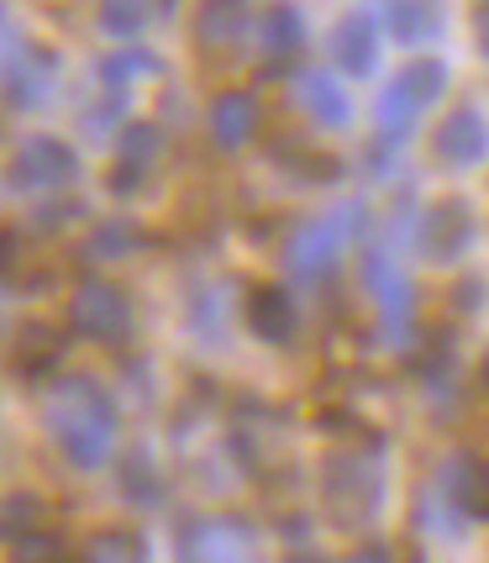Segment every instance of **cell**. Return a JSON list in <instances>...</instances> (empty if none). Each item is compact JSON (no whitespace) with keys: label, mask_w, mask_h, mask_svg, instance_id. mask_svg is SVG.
<instances>
[{"label":"cell","mask_w":489,"mask_h":563,"mask_svg":"<svg viewBox=\"0 0 489 563\" xmlns=\"http://www.w3.org/2000/svg\"><path fill=\"white\" fill-rule=\"evenodd\" d=\"M432 153L442 169H479L489 158V122L474 106H453L432 132Z\"/></svg>","instance_id":"obj_10"},{"label":"cell","mask_w":489,"mask_h":563,"mask_svg":"<svg viewBox=\"0 0 489 563\" xmlns=\"http://www.w3.org/2000/svg\"><path fill=\"white\" fill-rule=\"evenodd\" d=\"M474 43H479V53L489 58V0L474 11Z\"/></svg>","instance_id":"obj_33"},{"label":"cell","mask_w":489,"mask_h":563,"mask_svg":"<svg viewBox=\"0 0 489 563\" xmlns=\"http://www.w3.org/2000/svg\"><path fill=\"white\" fill-rule=\"evenodd\" d=\"M294 100H300V111L311 117L316 132H347L353 126V96L326 64H305L294 74Z\"/></svg>","instance_id":"obj_11"},{"label":"cell","mask_w":489,"mask_h":563,"mask_svg":"<svg viewBox=\"0 0 489 563\" xmlns=\"http://www.w3.org/2000/svg\"><path fill=\"white\" fill-rule=\"evenodd\" d=\"M116 485H122V495L132 500V506H158L164 500V468L153 464V453L147 448H132V453H122V464H116Z\"/></svg>","instance_id":"obj_19"},{"label":"cell","mask_w":489,"mask_h":563,"mask_svg":"<svg viewBox=\"0 0 489 563\" xmlns=\"http://www.w3.org/2000/svg\"><path fill=\"white\" fill-rule=\"evenodd\" d=\"M258 122H264L258 100L247 96V90H226V96H216V106H211V143H216L221 153H237V147H247L258 137Z\"/></svg>","instance_id":"obj_15"},{"label":"cell","mask_w":489,"mask_h":563,"mask_svg":"<svg viewBox=\"0 0 489 563\" xmlns=\"http://www.w3.org/2000/svg\"><path fill=\"white\" fill-rule=\"evenodd\" d=\"M368 232V206L364 200H343V206H332L326 217L305 221V227H294L290 243H285V274H290L294 285H305V290H321L337 264L347 258V247L358 243Z\"/></svg>","instance_id":"obj_2"},{"label":"cell","mask_w":489,"mask_h":563,"mask_svg":"<svg viewBox=\"0 0 489 563\" xmlns=\"http://www.w3.org/2000/svg\"><path fill=\"white\" fill-rule=\"evenodd\" d=\"M243 321L247 332L269 347L294 343V332H300V311H294V295L285 285H253L243 300Z\"/></svg>","instance_id":"obj_14"},{"label":"cell","mask_w":489,"mask_h":563,"mask_svg":"<svg viewBox=\"0 0 489 563\" xmlns=\"http://www.w3.org/2000/svg\"><path fill=\"white\" fill-rule=\"evenodd\" d=\"M153 22V0H96V26L116 43H132Z\"/></svg>","instance_id":"obj_25"},{"label":"cell","mask_w":489,"mask_h":563,"mask_svg":"<svg viewBox=\"0 0 489 563\" xmlns=\"http://www.w3.org/2000/svg\"><path fill=\"white\" fill-rule=\"evenodd\" d=\"M385 32L400 48H421L442 32V0H390L385 5Z\"/></svg>","instance_id":"obj_17"},{"label":"cell","mask_w":489,"mask_h":563,"mask_svg":"<svg viewBox=\"0 0 489 563\" xmlns=\"http://www.w3.org/2000/svg\"><path fill=\"white\" fill-rule=\"evenodd\" d=\"M258 43H264L269 58H294V53L305 48V11H300L294 0L269 5V11L258 16Z\"/></svg>","instance_id":"obj_18"},{"label":"cell","mask_w":489,"mask_h":563,"mask_svg":"<svg viewBox=\"0 0 489 563\" xmlns=\"http://www.w3.org/2000/svg\"><path fill=\"white\" fill-rule=\"evenodd\" d=\"M143 179H147L143 169H132V164H122V158H116V164H111V174H105V190H111V196H137V190H143Z\"/></svg>","instance_id":"obj_32"},{"label":"cell","mask_w":489,"mask_h":563,"mask_svg":"<svg viewBox=\"0 0 489 563\" xmlns=\"http://www.w3.org/2000/svg\"><path fill=\"white\" fill-rule=\"evenodd\" d=\"M37 421H43L53 448L64 453V464H74L79 474H100L122 442L116 395L105 390L96 374H58L43 390Z\"/></svg>","instance_id":"obj_1"},{"label":"cell","mask_w":489,"mask_h":563,"mask_svg":"<svg viewBox=\"0 0 489 563\" xmlns=\"http://www.w3.org/2000/svg\"><path fill=\"white\" fill-rule=\"evenodd\" d=\"M143 227L137 221H100V227H90V243H85V253L96 258V264H116V258H132V253H143Z\"/></svg>","instance_id":"obj_24"},{"label":"cell","mask_w":489,"mask_h":563,"mask_svg":"<svg viewBox=\"0 0 489 563\" xmlns=\"http://www.w3.org/2000/svg\"><path fill=\"white\" fill-rule=\"evenodd\" d=\"M79 179V153L53 132H32L16 143L5 164V190L11 196H64Z\"/></svg>","instance_id":"obj_4"},{"label":"cell","mask_w":489,"mask_h":563,"mask_svg":"<svg viewBox=\"0 0 489 563\" xmlns=\"http://www.w3.org/2000/svg\"><path fill=\"white\" fill-rule=\"evenodd\" d=\"M79 563H147V548L132 532H96V538L85 542Z\"/></svg>","instance_id":"obj_28"},{"label":"cell","mask_w":489,"mask_h":563,"mask_svg":"<svg viewBox=\"0 0 489 563\" xmlns=\"http://www.w3.org/2000/svg\"><path fill=\"white\" fill-rule=\"evenodd\" d=\"M43 521H48V506H43V495L32 490H11L5 495V511H0V532L11 542H22L26 532H43Z\"/></svg>","instance_id":"obj_27"},{"label":"cell","mask_w":489,"mask_h":563,"mask_svg":"<svg viewBox=\"0 0 489 563\" xmlns=\"http://www.w3.org/2000/svg\"><path fill=\"white\" fill-rule=\"evenodd\" d=\"M474 211H468L464 196H447V200H432L426 211L416 217V247L421 258L432 264H458L468 247H474Z\"/></svg>","instance_id":"obj_9"},{"label":"cell","mask_w":489,"mask_h":563,"mask_svg":"<svg viewBox=\"0 0 489 563\" xmlns=\"http://www.w3.org/2000/svg\"><path fill=\"white\" fill-rule=\"evenodd\" d=\"M479 385L489 390V353H485V364H479Z\"/></svg>","instance_id":"obj_34"},{"label":"cell","mask_w":489,"mask_h":563,"mask_svg":"<svg viewBox=\"0 0 489 563\" xmlns=\"http://www.w3.org/2000/svg\"><path fill=\"white\" fill-rule=\"evenodd\" d=\"M122 126H126V90H105V96L85 111V132H96V137H111V143H116Z\"/></svg>","instance_id":"obj_29"},{"label":"cell","mask_w":489,"mask_h":563,"mask_svg":"<svg viewBox=\"0 0 489 563\" xmlns=\"http://www.w3.org/2000/svg\"><path fill=\"white\" fill-rule=\"evenodd\" d=\"M437 495L447 516L458 521H489V464L479 453H453L437 479Z\"/></svg>","instance_id":"obj_12"},{"label":"cell","mask_w":489,"mask_h":563,"mask_svg":"<svg viewBox=\"0 0 489 563\" xmlns=\"http://www.w3.org/2000/svg\"><path fill=\"white\" fill-rule=\"evenodd\" d=\"M179 563H264V553L243 516H200L179 532Z\"/></svg>","instance_id":"obj_8"},{"label":"cell","mask_w":489,"mask_h":563,"mask_svg":"<svg viewBox=\"0 0 489 563\" xmlns=\"http://www.w3.org/2000/svg\"><path fill=\"white\" fill-rule=\"evenodd\" d=\"M394 85L405 90V100H411L416 111H432V106L447 96V64H442V58H411L405 69L394 74Z\"/></svg>","instance_id":"obj_23"},{"label":"cell","mask_w":489,"mask_h":563,"mask_svg":"<svg viewBox=\"0 0 489 563\" xmlns=\"http://www.w3.org/2000/svg\"><path fill=\"white\" fill-rule=\"evenodd\" d=\"M416 106L405 100V90L400 85H385L379 90V100H374V126H379V143H390V147H400V143H411V132H416Z\"/></svg>","instance_id":"obj_22"},{"label":"cell","mask_w":489,"mask_h":563,"mask_svg":"<svg viewBox=\"0 0 489 563\" xmlns=\"http://www.w3.org/2000/svg\"><path fill=\"white\" fill-rule=\"evenodd\" d=\"M290 164L300 174V185H332V179H343V164L332 153H294Z\"/></svg>","instance_id":"obj_31"},{"label":"cell","mask_w":489,"mask_h":563,"mask_svg":"<svg viewBox=\"0 0 489 563\" xmlns=\"http://www.w3.org/2000/svg\"><path fill=\"white\" fill-rule=\"evenodd\" d=\"M58 358H64V332H53V327H43V321L22 327L16 343H11V364H16V374H22L26 385L48 379L53 368H58Z\"/></svg>","instance_id":"obj_16"},{"label":"cell","mask_w":489,"mask_h":563,"mask_svg":"<svg viewBox=\"0 0 489 563\" xmlns=\"http://www.w3.org/2000/svg\"><path fill=\"white\" fill-rule=\"evenodd\" d=\"M158 153H164V132H158V122H126L122 132H116V158L122 164H132V169H153L158 164Z\"/></svg>","instance_id":"obj_26"},{"label":"cell","mask_w":489,"mask_h":563,"mask_svg":"<svg viewBox=\"0 0 489 563\" xmlns=\"http://www.w3.org/2000/svg\"><path fill=\"white\" fill-rule=\"evenodd\" d=\"M326 53H332V69L347 74V79H368L379 69V16L368 11H353L343 22L332 26L326 37Z\"/></svg>","instance_id":"obj_13"},{"label":"cell","mask_w":489,"mask_h":563,"mask_svg":"<svg viewBox=\"0 0 489 563\" xmlns=\"http://www.w3.org/2000/svg\"><path fill=\"white\" fill-rule=\"evenodd\" d=\"M358 279H364V295L379 306V327H385V338H390L394 347H405L411 343L416 285H411V269L394 258V247L385 243V238H374V243L364 247V269H358Z\"/></svg>","instance_id":"obj_3"},{"label":"cell","mask_w":489,"mask_h":563,"mask_svg":"<svg viewBox=\"0 0 489 563\" xmlns=\"http://www.w3.org/2000/svg\"><path fill=\"white\" fill-rule=\"evenodd\" d=\"M321 495H326V506L343 527H358V521L379 511L385 474H379V464H368V453H332L326 468H321Z\"/></svg>","instance_id":"obj_5"},{"label":"cell","mask_w":489,"mask_h":563,"mask_svg":"<svg viewBox=\"0 0 489 563\" xmlns=\"http://www.w3.org/2000/svg\"><path fill=\"white\" fill-rule=\"evenodd\" d=\"M58 96V58L43 43H26L16 22H5V106L11 111H43Z\"/></svg>","instance_id":"obj_6"},{"label":"cell","mask_w":489,"mask_h":563,"mask_svg":"<svg viewBox=\"0 0 489 563\" xmlns=\"http://www.w3.org/2000/svg\"><path fill=\"white\" fill-rule=\"evenodd\" d=\"M11 548H16V563H74L69 542L53 538L48 527H43V532H26V538L11 542Z\"/></svg>","instance_id":"obj_30"},{"label":"cell","mask_w":489,"mask_h":563,"mask_svg":"<svg viewBox=\"0 0 489 563\" xmlns=\"http://www.w3.org/2000/svg\"><path fill=\"white\" fill-rule=\"evenodd\" d=\"M247 26V0H200L196 37L205 48H232Z\"/></svg>","instance_id":"obj_21"},{"label":"cell","mask_w":489,"mask_h":563,"mask_svg":"<svg viewBox=\"0 0 489 563\" xmlns=\"http://www.w3.org/2000/svg\"><path fill=\"white\" fill-rule=\"evenodd\" d=\"M158 74H164V64H158V53L147 48H111L96 64L100 90H132L137 79H158Z\"/></svg>","instance_id":"obj_20"},{"label":"cell","mask_w":489,"mask_h":563,"mask_svg":"<svg viewBox=\"0 0 489 563\" xmlns=\"http://www.w3.org/2000/svg\"><path fill=\"white\" fill-rule=\"evenodd\" d=\"M132 300H126L116 285H105V279H85L69 300V332L79 338H90L100 347H126L132 343Z\"/></svg>","instance_id":"obj_7"}]
</instances>
